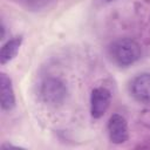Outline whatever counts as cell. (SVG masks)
I'll use <instances>...</instances> for the list:
<instances>
[{"mask_svg": "<svg viewBox=\"0 0 150 150\" xmlns=\"http://www.w3.org/2000/svg\"><path fill=\"white\" fill-rule=\"evenodd\" d=\"M141 46L130 38H121L109 46V55L115 64L122 68L130 67L141 57Z\"/></svg>", "mask_w": 150, "mask_h": 150, "instance_id": "cell-1", "label": "cell"}, {"mask_svg": "<svg viewBox=\"0 0 150 150\" xmlns=\"http://www.w3.org/2000/svg\"><path fill=\"white\" fill-rule=\"evenodd\" d=\"M40 95L45 103L49 105H60L67 98L68 89L61 79L49 76L42 81L40 87Z\"/></svg>", "mask_w": 150, "mask_h": 150, "instance_id": "cell-2", "label": "cell"}, {"mask_svg": "<svg viewBox=\"0 0 150 150\" xmlns=\"http://www.w3.org/2000/svg\"><path fill=\"white\" fill-rule=\"evenodd\" d=\"M111 93L104 87H96L90 94V115L93 118H101L110 107Z\"/></svg>", "mask_w": 150, "mask_h": 150, "instance_id": "cell-3", "label": "cell"}, {"mask_svg": "<svg viewBox=\"0 0 150 150\" xmlns=\"http://www.w3.org/2000/svg\"><path fill=\"white\" fill-rule=\"evenodd\" d=\"M108 135L109 139L114 144H123L129 138L128 122L120 114H112L108 121Z\"/></svg>", "mask_w": 150, "mask_h": 150, "instance_id": "cell-4", "label": "cell"}, {"mask_svg": "<svg viewBox=\"0 0 150 150\" xmlns=\"http://www.w3.org/2000/svg\"><path fill=\"white\" fill-rule=\"evenodd\" d=\"M130 93L132 97L141 103L150 102V74L142 73L136 75L130 82Z\"/></svg>", "mask_w": 150, "mask_h": 150, "instance_id": "cell-5", "label": "cell"}, {"mask_svg": "<svg viewBox=\"0 0 150 150\" xmlns=\"http://www.w3.org/2000/svg\"><path fill=\"white\" fill-rule=\"evenodd\" d=\"M15 94L12 84L11 77L1 73L0 74V104L1 109L5 111H11L15 107Z\"/></svg>", "mask_w": 150, "mask_h": 150, "instance_id": "cell-6", "label": "cell"}, {"mask_svg": "<svg viewBox=\"0 0 150 150\" xmlns=\"http://www.w3.org/2000/svg\"><path fill=\"white\" fill-rule=\"evenodd\" d=\"M21 45H22V35H18L12 39H8L0 49V63L4 66L11 62L18 55Z\"/></svg>", "mask_w": 150, "mask_h": 150, "instance_id": "cell-7", "label": "cell"}, {"mask_svg": "<svg viewBox=\"0 0 150 150\" xmlns=\"http://www.w3.org/2000/svg\"><path fill=\"white\" fill-rule=\"evenodd\" d=\"M1 30H2V33H1V39H4V38H5V26H4V23L1 25Z\"/></svg>", "mask_w": 150, "mask_h": 150, "instance_id": "cell-8", "label": "cell"}, {"mask_svg": "<svg viewBox=\"0 0 150 150\" xmlns=\"http://www.w3.org/2000/svg\"><path fill=\"white\" fill-rule=\"evenodd\" d=\"M104 1H108V2H110V1H114V0H104Z\"/></svg>", "mask_w": 150, "mask_h": 150, "instance_id": "cell-9", "label": "cell"}]
</instances>
